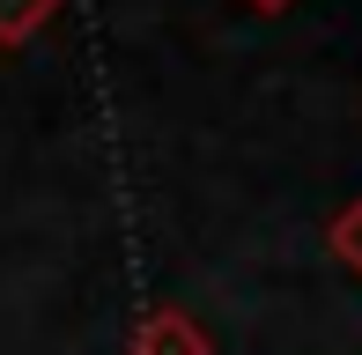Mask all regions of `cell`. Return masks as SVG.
Returning a JSON list of instances; mask_svg holds the SVG:
<instances>
[{
  "label": "cell",
  "mask_w": 362,
  "mask_h": 355,
  "mask_svg": "<svg viewBox=\"0 0 362 355\" xmlns=\"http://www.w3.org/2000/svg\"><path fill=\"white\" fill-rule=\"evenodd\" d=\"M252 8H259V15H281V8H296V0H252Z\"/></svg>",
  "instance_id": "277c9868"
},
{
  "label": "cell",
  "mask_w": 362,
  "mask_h": 355,
  "mask_svg": "<svg viewBox=\"0 0 362 355\" xmlns=\"http://www.w3.org/2000/svg\"><path fill=\"white\" fill-rule=\"evenodd\" d=\"M126 355H215V341H207V326L192 311H177V303H163V311H148L134 326V341H126Z\"/></svg>",
  "instance_id": "6da1fadb"
},
{
  "label": "cell",
  "mask_w": 362,
  "mask_h": 355,
  "mask_svg": "<svg viewBox=\"0 0 362 355\" xmlns=\"http://www.w3.org/2000/svg\"><path fill=\"white\" fill-rule=\"evenodd\" d=\"M52 15H59V0H0V45H8V52H15V45H30Z\"/></svg>",
  "instance_id": "7a4b0ae2"
},
{
  "label": "cell",
  "mask_w": 362,
  "mask_h": 355,
  "mask_svg": "<svg viewBox=\"0 0 362 355\" xmlns=\"http://www.w3.org/2000/svg\"><path fill=\"white\" fill-rule=\"evenodd\" d=\"M325 252H333V260H340V267H348L355 281H362V192H355L348 207H340L333 222H325Z\"/></svg>",
  "instance_id": "3957f363"
}]
</instances>
